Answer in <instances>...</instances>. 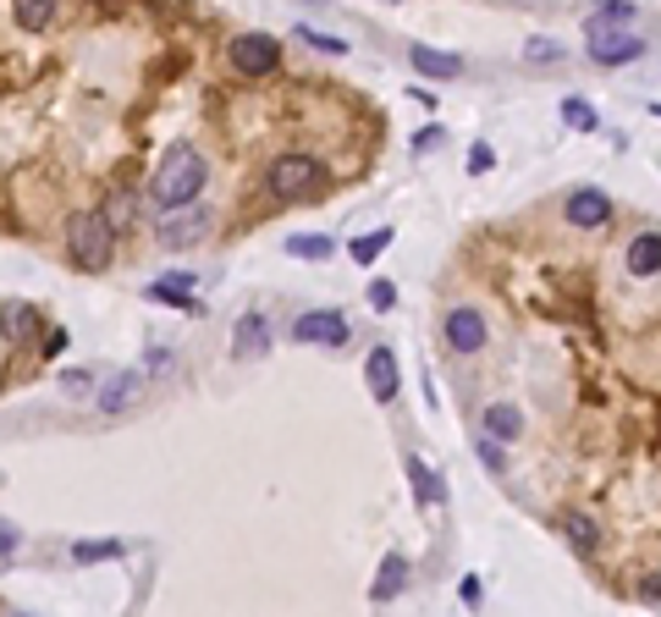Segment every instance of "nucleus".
<instances>
[{"label":"nucleus","instance_id":"nucleus-31","mask_svg":"<svg viewBox=\"0 0 661 617\" xmlns=\"http://www.w3.org/2000/svg\"><path fill=\"white\" fill-rule=\"evenodd\" d=\"M479 458H485V469H490V474H502V469H508L502 441H490V435H479Z\"/></svg>","mask_w":661,"mask_h":617},{"label":"nucleus","instance_id":"nucleus-12","mask_svg":"<svg viewBox=\"0 0 661 617\" xmlns=\"http://www.w3.org/2000/svg\"><path fill=\"white\" fill-rule=\"evenodd\" d=\"M364 381H370L375 403H397V353L391 347H375L364 359Z\"/></svg>","mask_w":661,"mask_h":617},{"label":"nucleus","instance_id":"nucleus-8","mask_svg":"<svg viewBox=\"0 0 661 617\" xmlns=\"http://www.w3.org/2000/svg\"><path fill=\"white\" fill-rule=\"evenodd\" d=\"M292 342H309V347H342L348 342V320L337 309H309L292 320Z\"/></svg>","mask_w":661,"mask_h":617},{"label":"nucleus","instance_id":"nucleus-29","mask_svg":"<svg viewBox=\"0 0 661 617\" xmlns=\"http://www.w3.org/2000/svg\"><path fill=\"white\" fill-rule=\"evenodd\" d=\"M298 39H309L314 50H330V55H348V39H337V34H320V28H298Z\"/></svg>","mask_w":661,"mask_h":617},{"label":"nucleus","instance_id":"nucleus-34","mask_svg":"<svg viewBox=\"0 0 661 617\" xmlns=\"http://www.w3.org/2000/svg\"><path fill=\"white\" fill-rule=\"evenodd\" d=\"M490 165H496V155H490V144H474V149H469V171L479 176V171H490Z\"/></svg>","mask_w":661,"mask_h":617},{"label":"nucleus","instance_id":"nucleus-16","mask_svg":"<svg viewBox=\"0 0 661 617\" xmlns=\"http://www.w3.org/2000/svg\"><path fill=\"white\" fill-rule=\"evenodd\" d=\"M402 590H408V557H402V552H391V557L381 563L375 584H370V601H397Z\"/></svg>","mask_w":661,"mask_h":617},{"label":"nucleus","instance_id":"nucleus-2","mask_svg":"<svg viewBox=\"0 0 661 617\" xmlns=\"http://www.w3.org/2000/svg\"><path fill=\"white\" fill-rule=\"evenodd\" d=\"M265 188L282 199V205H298V199H314L325 188V165L314 155H276L271 171H265Z\"/></svg>","mask_w":661,"mask_h":617},{"label":"nucleus","instance_id":"nucleus-4","mask_svg":"<svg viewBox=\"0 0 661 617\" xmlns=\"http://www.w3.org/2000/svg\"><path fill=\"white\" fill-rule=\"evenodd\" d=\"M66 248H72V259L83 264V271H105L111 248H116V232L100 221V210H77L66 221Z\"/></svg>","mask_w":661,"mask_h":617},{"label":"nucleus","instance_id":"nucleus-23","mask_svg":"<svg viewBox=\"0 0 661 617\" xmlns=\"http://www.w3.org/2000/svg\"><path fill=\"white\" fill-rule=\"evenodd\" d=\"M562 535L573 541V552H596V541H601L596 523H590L585 513H568V518H562Z\"/></svg>","mask_w":661,"mask_h":617},{"label":"nucleus","instance_id":"nucleus-35","mask_svg":"<svg viewBox=\"0 0 661 617\" xmlns=\"http://www.w3.org/2000/svg\"><path fill=\"white\" fill-rule=\"evenodd\" d=\"M639 601L661 606V573H645V579H639Z\"/></svg>","mask_w":661,"mask_h":617},{"label":"nucleus","instance_id":"nucleus-1","mask_svg":"<svg viewBox=\"0 0 661 617\" xmlns=\"http://www.w3.org/2000/svg\"><path fill=\"white\" fill-rule=\"evenodd\" d=\"M204 183H210V165H204V155H199L194 144H172V149L160 155V165H154L149 205H154V210L194 205V199L204 194Z\"/></svg>","mask_w":661,"mask_h":617},{"label":"nucleus","instance_id":"nucleus-32","mask_svg":"<svg viewBox=\"0 0 661 617\" xmlns=\"http://www.w3.org/2000/svg\"><path fill=\"white\" fill-rule=\"evenodd\" d=\"M17 546H23V529L0 518V563H12V552H17Z\"/></svg>","mask_w":661,"mask_h":617},{"label":"nucleus","instance_id":"nucleus-27","mask_svg":"<svg viewBox=\"0 0 661 617\" xmlns=\"http://www.w3.org/2000/svg\"><path fill=\"white\" fill-rule=\"evenodd\" d=\"M590 17H601V23H639V7L634 0H596Z\"/></svg>","mask_w":661,"mask_h":617},{"label":"nucleus","instance_id":"nucleus-17","mask_svg":"<svg viewBox=\"0 0 661 617\" xmlns=\"http://www.w3.org/2000/svg\"><path fill=\"white\" fill-rule=\"evenodd\" d=\"M479 424H485L490 441H519V435H524V414H519L513 403H490Z\"/></svg>","mask_w":661,"mask_h":617},{"label":"nucleus","instance_id":"nucleus-14","mask_svg":"<svg viewBox=\"0 0 661 617\" xmlns=\"http://www.w3.org/2000/svg\"><path fill=\"white\" fill-rule=\"evenodd\" d=\"M138 397H144V370H122V375L105 381V392H100V414H122V408H133Z\"/></svg>","mask_w":661,"mask_h":617},{"label":"nucleus","instance_id":"nucleus-37","mask_svg":"<svg viewBox=\"0 0 661 617\" xmlns=\"http://www.w3.org/2000/svg\"><path fill=\"white\" fill-rule=\"evenodd\" d=\"M66 347H72L66 331H50V336H45V353H50V359H55V353H66Z\"/></svg>","mask_w":661,"mask_h":617},{"label":"nucleus","instance_id":"nucleus-10","mask_svg":"<svg viewBox=\"0 0 661 617\" xmlns=\"http://www.w3.org/2000/svg\"><path fill=\"white\" fill-rule=\"evenodd\" d=\"M144 298H149V304H165V309H177V314H199V309H204V304L194 298V276H160V282L144 287Z\"/></svg>","mask_w":661,"mask_h":617},{"label":"nucleus","instance_id":"nucleus-36","mask_svg":"<svg viewBox=\"0 0 661 617\" xmlns=\"http://www.w3.org/2000/svg\"><path fill=\"white\" fill-rule=\"evenodd\" d=\"M61 386H66V392H89V386H95V375H89V370H66V375H61Z\"/></svg>","mask_w":661,"mask_h":617},{"label":"nucleus","instance_id":"nucleus-38","mask_svg":"<svg viewBox=\"0 0 661 617\" xmlns=\"http://www.w3.org/2000/svg\"><path fill=\"white\" fill-rule=\"evenodd\" d=\"M391 7H397V0H391Z\"/></svg>","mask_w":661,"mask_h":617},{"label":"nucleus","instance_id":"nucleus-18","mask_svg":"<svg viewBox=\"0 0 661 617\" xmlns=\"http://www.w3.org/2000/svg\"><path fill=\"white\" fill-rule=\"evenodd\" d=\"M408 61L420 66L425 77H441V83L463 72V55H447V50H431V45H413V50H408Z\"/></svg>","mask_w":661,"mask_h":617},{"label":"nucleus","instance_id":"nucleus-26","mask_svg":"<svg viewBox=\"0 0 661 617\" xmlns=\"http://www.w3.org/2000/svg\"><path fill=\"white\" fill-rule=\"evenodd\" d=\"M122 557V541H77L72 546V563H111Z\"/></svg>","mask_w":661,"mask_h":617},{"label":"nucleus","instance_id":"nucleus-30","mask_svg":"<svg viewBox=\"0 0 661 617\" xmlns=\"http://www.w3.org/2000/svg\"><path fill=\"white\" fill-rule=\"evenodd\" d=\"M370 309L375 314H386V309H397V287L381 276V282H370Z\"/></svg>","mask_w":661,"mask_h":617},{"label":"nucleus","instance_id":"nucleus-24","mask_svg":"<svg viewBox=\"0 0 661 617\" xmlns=\"http://www.w3.org/2000/svg\"><path fill=\"white\" fill-rule=\"evenodd\" d=\"M330 237H320V232H298V237H287V254L292 259H330Z\"/></svg>","mask_w":661,"mask_h":617},{"label":"nucleus","instance_id":"nucleus-13","mask_svg":"<svg viewBox=\"0 0 661 617\" xmlns=\"http://www.w3.org/2000/svg\"><path fill=\"white\" fill-rule=\"evenodd\" d=\"M623 264H628V276H661V232H639L628 248H623Z\"/></svg>","mask_w":661,"mask_h":617},{"label":"nucleus","instance_id":"nucleus-5","mask_svg":"<svg viewBox=\"0 0 661 617\" xmlns=\"http://www.w3.org/2000/svg\"><path fill=\"white\" fill-rule=\"evenodd\" d=\"M210 232H215V215H210L199 199L154 215V243H165V248H199Z\"/></svg>","mask_w":661,"mask_h":617},{"label":"nucleus","instance_id":"nucleus-25","mask_svg":"<svg viewBox=\"0 0 661 617\" xmlns=\"http://www.w3.org/2000/svg\"><path fill=\"white\" fill-rule=\"evenodd\" d=\"M386 243H391V226H381V232H364V237H353V243H348V254H353L359 264H375V259L386 254Z\"/></svg>","mask_w":661,"mask_h":617},{"label":"nucleus","instance_id":"nucleus-11","mask_svg":"<svg viewBox=\"0 0 661 617\" xmlns=\"http://www.w3.org/2000/svg\"><path fill=\"white\" fill-rule=\"evenodd\" d=\"M232 353H237V359H265V353H271V320L265 314H242L232 325Z\"/></svg>","mask_w":661,"mask_h":617},{"label":"nucleus","instance_id":"nucleus-22","mask_svg":"<svg viewBox=\"0 0 661 617\" xmlns=\"http://www.w3.org/2000/svg\"><path fill=\"white\" fill-rule=\"evenodd\" d=\"M562 122H568L573 133H596V127H601L596 106H590V100H578V95H568V100H562Z\"/></svg>","mask_w":661,"mask_h":617},{"label":"nucleus","instance_id":"nucleus-28","mask_svg":"<svg viewBox=\"0 0 661 617\" xmlns=\"http://www.w3.org/2000/svg\"><path fill=\"white\" fill-rule=\"evenodd\" d=\"M524 61H529V66H546V61H562V45H557V39H546V34H535V39L524 45Z\"/></svg>","mask_w":661,"mask_h":617},{"label":"nucleus","instance_id":"nucleus-3","mask_svg":"<svg viewBox=\"0 0 661 617\" xmlns=\"http://www.w3.org/2000/svg\"><path fill=\"white\" fill-rule=\"evenodd\" d=\"M585 55L596 66H628V61L645 55V39H639L634 23H601V17H590L585 23Z\"/></svg>","mask_w":661,"mask_h":617},{"label":"nucleus","instance_id":"nucleus-20","mask_svg":"<svg viewBox=\"0 0 661 617\" xmlns=\"http://www.w3.org/2000/svg\"><path fill=\"white\" fill-rule=\"evenodd\" d=\"M55 7H61V0H12L23 34H45V28L55 23Z\"/></svg>","mask_w":661,"mask_h":617},{"label":"nucleus","instance_id":"nucleus-7","mask_svg":"<svg viewBox=\"0 0 661 617\" xmlns=\"http://www.w3.org/2000/svg\"><path fill=\"white\" fill-rule=\"evenodd\" d=\"M562 215H568V226H578V232H607V226H612V199H607L601 188H573V194L562 199Z\"/></svg>","mask_w":661,"mask_h":617},{"label":"nucleus","instance_id":"nucleus-21","mask_svg":"<svg viewBox=\"0 0 661 617\" xmlns=\"http://www.w3.org/2000/svg\"><path fill=\"white\" fill-rule=\"evenodd\" d=\"M408 480H413V496H420L425 507H441V502H447V485H441V480H436L420 458H408Z\"/></svg>","mask_w":661,"mask_h":617},{"label":"nucleus","instance_id":"nucleus-33","mask_svg":"<svg viewBox=\"0 0 661 617\" xmlns=\"http://www.w3.org/2000/svg\"><path fill=\"white\" fill-rule=\"evenodd\" d=\"M441 144H447V133H441V127H425L420 138H413V155H436Z\"/></svg>","mask_w":661,"mask_h":617},{"label":"nucleus","instance_id":"nucleus-9","mask_svg":"<svg viewBox=\"0 0 661 617\" xmlns=\"http://www.w3.org/2000/svg\"><path fill=\"white\" fill-rule=\"evenodd\" d=\"M441 336H447L452 353H479V347H485V314H479L474 304H458V309H447Z\"/></svg>","mask_w":661,"mask_h":617},{"label":"nucleus","instance_id":"nucleus-6","mask_svg":"<svg viewBox=\"0 0 661 617\" xmlns=\"http://www.w3.org/2000/svg\"><path fill=\"white\" fill-rule=\"evenodd\" d=\"M226 61H232V72H242V77H271L276 66H282V39L276 34H237L232 39V50H226Z\"/></svg>","mask_w":661,"mask_h":617},{"label":"nucleus","instance_id":"nucleus-15","mask_svg":"<svg viewBox=\"0 0 661 617\" xmlns=\"http://www.w3.org/2000/svg\"><path fill=\"white\" fill-rule=\"evenodd\" d=\"M34 331H39V309L34 304H0V336L7 342H34Z\"/></svg>","mask_w":661,"mask_h":617},{"label":"nucleus","instance_id":"nucleus-19","mask_svg":"<svg viewBox=\"0 0 661 617\" xmlns=\"http://www.w3.org/2000/svg\"><path fill=\"white\" fill-rule=\"evenodd\" d=\"M100 221H105L111 232H127V226L138 221V194H133V188H116V194H105V205H100Z\"/></svg>","mask_w":661,"mask_h":617}]
</instances>
